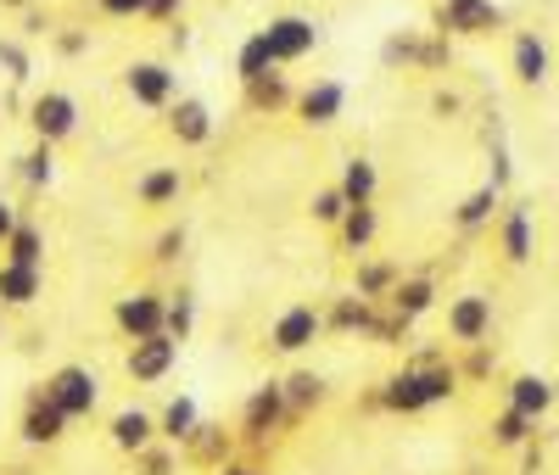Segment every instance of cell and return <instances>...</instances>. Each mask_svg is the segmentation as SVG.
I'll return each instance as SVG.
<instances>
[{
  "instance_id": "obj_1",
  "label": "cell",
  "mask_w": 559,
  "mask_h": 475,
  "mask_svg": "<svg viewBox=\"0 0 559 475\" xmlns=\"http://www.w3.org/2000/svg\"><path fill=\"white\" fill-rule=\"evenodd\" d=\"M453 392H459V369L426 353V358H414L408 369H397V375L386 380L381 403H386L392 414H426V408H437V403H453Z\"/></svg>"
},
{
  "instance_id": "obj_2",
  "label": "cell",
  "mask_w": 559,
  "mask_h": 475,
  "mask_svg": "<svg viewBox=\"0 0 559 475\" xmlns=\"http://www.w3.org/2000/svg\"><path fill=\"white\" fill-rule=\"evenodd\" d=\"M263 39H269V57H274V68H297L302 57H313V51H319L324 28H319L313 17H302V12H286V17H269Z\"/></svg>"
},
{
  "instance_id": "obj_3",
  "label": "cell",
  "mask_w": 559,
  "mask_h": 475,
  "mask_svg": "<svg viewBox=\"0 0 559 475\" xmlns=\"http://www.w3.org/2000/svg\"><path fill=\"white\" fill-rule=\"evenodd\" d=\"M498 28H503L498 0H442L437 7V34H448V39H481Z\"/></svg>"
},
{
  "instance_id": "obj_4",
  "label": "cell",
  "mask_w": 559,
  "mask_h": 475,
  "mask_svg": "<svg viewBox=\"0 0 559 475\" xmlns=\"http://www.w3.org/2000/svg\"><path fill=\"white\" fill-rule=\"evenodd\" d=\"M39 392L51 397L68 419H90V414H96V403H102V380L90 375L84 364H68V369H57L51 380H45Z\"/></svg>"
},
{
  "instance_id": "obj_5",
  "label": "cell",
  "mask_w": 559,
  "mask_h": 475,
  "mask_svg": "<svg viewBox=\"0 0 559 475\" xmlns=\"http://www.w3.org/2000/svg\"><path fill=\"white\" fill-rule=\"evenodd\" d=\"M28 129L34 140H51V146H62V140L79 134V102L68 90H39L28 102Z\"/></svg>"
},
{
  "instance_id": "obj_6",
  "label": "cell",
  "mask_w": 559,
  "mask_h": 475,
  "mask_svg": "<svg viewBox=\"0 0 559 475\" xmlns=\"http://www.w3.org/2000/svg\"><path fill=\"white\" fill-rule=\"evenodd\" d=\"M123 90H129L134 107L168 112L174 95H179V73H174L168 62H129V68H123Z\"/></svg>"
},
{
  "instance_id": "obj_7",
  "label": "cell",
  "mask_w": 559,
  "mask_h": 475,
  "mask_svg": "<svg viewBox=\"0 0 559 475\" xmlns=\"http://www.w3.org/2000/svg\"><path fill=\"white\" fill-rule=\"evenodd\" d=\"M179 347H185V342H174L168 330L129 342V358H123L129 380H134V387H157V380H168V375H174V364H179Z\"/></svg>"
},
{
  "instance_id": "obj_8",
  "label": "cell",
  "mask_w": 559,
  "mask_h": 475,
  "mask_svg": "<svg viewBox=\"0 0 559 475\" xmlns=\"http://www.w3.org/2000/svg\"><path fill=\"white\" fill-rule=\"evenodd\" d=\"M319 336H324V308H313V302H292L286 313L269 324V347H274V353H286V358L308 353Z\"/></svg>"
},
{
  "instance_id": "obj_9",
  "label": "cell",
  "mask_w": 559,
  "mask_h": 475,
  "mask_svg": "<svg viewBox=\"0 0 559 475\" xmlns=\"http://www.w3.org/2000/svg\"><path fill=\"white\" fill-rule=\"evenodd\" d=\"M292 112H297V123H308V129H331V123L347 112V84H342V79H313L308 90H297Z\"/></svg>"
},
{
  "instance_id": "obj_10",
  "label": "cell",
  "mask_w": 559,
  "mask_h": 475,
  "mask_svg": "<svg viewBox=\"0 0 559 475\" xmlns=\"http://www.w3.org/2000/svg\"><path fill=\"white\" fill-rule=\"evenodd\" d=\"M286 419H292L286 392H280V380H269V387H258V392L247 397V408H241V437H247V442H269Z\"/></svg>"
},
{
  "instance_id": "obj_11",
  "label": "cell",
  "mask_w": 559,
  "mask_h": 475,
  "mask_svg": "<svg viewBox=\"0 0 559 475\" xmlns=\"http://www.w3.org/2000/svg\"><path fill=\"white\" fill-rule=\"evenodd\" d=\"M163 313H168V292H129V297H118V308H112V319H118V330H123L129 342L157 336Z\"/></svg>"
},
{
  "instance_id": "obj_12",
  "label": "cell",
  "mask_w": 559,
  "mask_h": 475,
  "mask_svg": "<svg viewBox=\"0 0 559 475\" xmlns=\"http://www.w3.org/2000/svg\"><path fill=\"white\" fill-rule=\"evenodd\" d=\"M498 252H503V263H532V252H537V224H532V207H521V202H509L503 213H498Z\"/></svg>"
},
{
  "instance_id": "obj_13",
  "label": "cell",
  "mask_w": 559,
  "mask_h": 475,
  "mask_svg": "<svg viewBox=\"0 0 559 475\" xmlns=\"http://www.w3.org/2000/svg\"><path fill=\"white\" fill-rule=\"evenodd\" d=\"M448 336L464 347V342H487L492 336V297L481 292H464L448 302Z\"/></svg>"
},
{
  "instance_id": "obj_14",
  "label": "cell",
  "mask_w": 559,
  "mask_h": 475,
  "mask_svg": "<svg viewBox=\"0 0 559 475\" xmlns=\"http://www.w3.org/2000/svg\"><path fill=\"white\" fill-rule=\"evenodd\" d=\"M68 414L51 403V397H45V392H34L28 397V408H23V425H17V431H23V442L28 448H51V442H62L68 437Z\"/></svg>"
},
{
  "instance_id": "obj_15",
  "label": "cell",
  "mask_w": 559,
  "mask_h": 475,
  "mask_svg": "<svg viewBox=\"0 0 559 475\" xmlns=\"http://www.w3.org/2000/svg\"><path fill=\"white\" fill-rule=\"evenodd\" d=\"M168 134L179 140V146H207V140H213V107L197 102V95H174Z\"/></svg>"
},
{
  "instance_id": "obj_16",
  "label": "cell",
  "mask_w": 559,
  "mask_h": 475,
  "mask_svg": "<svg viewBox=\"0 0 559 475\" xmlns=\"http://www.w3.org/2000/svg\"><path fill=\"white\" fill-rule=\"evenodd\" d=\"M376 313H381V302L347 292V297H336L331 308H324V330H336V336H369V330H376Z\"/></svg>"
},
{
  "instance_id": "obj_17",
  "label": "cell",
  "mask_w": 559,
  "mask_h": 475,
  "mask_svg": "<svg viewBox=\"0 0 559 475\" xmlns=\"http://www.w3.org/2000/svg\"><path fill=\"white\" fill-rule=\"evenodd\" d=\"M548 68H554V57H548V45H543V34H515V51H509V73H515L526 90H537V84H548Z\"/></svg>"
},
{
  "instance_id": "obj_18",
  "label": "cell",
  "mask_w": 559,
  "mask_h": 475,
  "mask_svg": "<svg viewBox=\"0 0 559 475\" xmlns=\"http://www.w3.org/2000/svg\"><path fill=\"white\" fill-rule=\"evenodd\" d=\"M191 464H202V470H218V464H229V453H236V437L224 431V425H197L191 437H185V448H179Z\"/></svg>"
},
{
  "instance_id": "obj_19",
  "label": "cell",
  "mask_w": 559,
  "mask_h": 475,
  "mask_svg": "<svg viewBox=\"0 0 559 475\" xmlns=\"http://www.w3.org/2000/svg\"><path fill=\"white\" fill-rule=\"evenodd\" d=\"M39 297H45V269L0 258V302H7V308H34Z\"/></svg>"
},
{
  "instance_id": "obj_20",
  "label": "cell",
  "mask_w": 559,
  "mask_h": 475,
  "mask_svg": "<svg viewBox=\"0 0 559 475\" xmlns=\"http://www.w3.org/2000/svg\"><path fill=\"white\" fill-rule=\"evenodd\" d=\"M179 190H185V174H179V163H157V168H146V174H140L134 197H140V207H174V202H179Z\"/></svg>"
},
{
  "instance_id": "obj_21",
  "label": "cell",
  "mask_w": 559,
  "mask_h": 475,
  "mask_svg": "<svg viewBox=\"0 0 559 475\" xmlns=\"http://www.w3.org/2000/svg\"><path fill=\"white\" fill-rule=\"evenodd\" d=\"M336 235H342V252H369L376 247V235H381V213H376V202H358V207H347L342 213V224H336Z\"/></svg>"
},
{
  "instance_id": "obj_22",
  "label": "cell",
  "mask_w": 559,
  "mask_h": 475,
  "mask_svg": "<svg viewBox=\"0 0 559 475\" xmlns=\"http://www.w3.org/2000/svg\"><path fill=\"white\" fill-rule=\"evenodd\" d=\"M498 213H503V190H498V185L487 179L481 190H471V197H464V202L453 207V224H459L464 235H476V229H487V224H492Z\"/></svg>"
},
{
  "instance_id": "obj_23",
  "label": "cell",
  "mask_w": 559,
  "mask_h": 475,
  "mask_svg": "<svg viewBox=\"0 0 559 475\" xmlns=\"http://www.w3.org/2000/svg\"><path fill=\"white\" fill-rule=\"evenodd\" d=\"M554 397H559V387L548 375H515V380H509V408H521L532 419H543L554 408Z\"/></svg>"
},
{
  "instance_id": "obj_24",
  "label": "cell",
  "mask_w": 559,
  "mask_h": 475,
  "mask_svg": "<svg viewBox=\"0 0 559 475\" xmlns=\"http://www.w3.org/2000/svg\"><path fill=\"white\" fill-rule=\"evenodd\" d=\"M292 102H297V90H292V79L280 73V68H269L263 79L247 84V107H252V112H286Z\"/></svg>"
},
{
  "instance_id": "obj_25",
  "label": "cell",
  "mask_w": 559,
  "mask_h": 475,
  "mask_svg": "<svg viewBox=\"0 0 559 475\" xmlns=\"http://www.w3.org/2000/svg\"><path fill=\"white\" fill-rule=\"evenodd\" d=\"M386 308H392V313H403V319L431 313V308H437V285H431L426 274H408V280H397V285H392Z\"/></svg>"
},
{
  "instance_id": "obj_26",
  "label": "cell",
  "mask_w": 559,
  "mask_h": 475,
  "mask_svg": "<svg viewBox=\"0 0 559 475\" xmlns=\"http://www.w3.org/2000/svg\"><path fill=\"white\" fill-rule=\"evenodd\" d=\"M152 442H157V419H152L146 408H123V414H112V448L140 453V448H152Z\"/></svg>"
},
{
  "instance_id": "obj_27",
  "label": "cell",
  "mask_w": 559,
  "mask_h": 475,
  "mask_svg": "<svg viewBox=\"0 0 559 475\" xmlns=\"http://www.w3.org/2000/svg\"><path fill=\"white\" fill-rule=\"evenodd\" d=\"M280 392H286V408H292V419H297V414H308V408H319L324 397H331V387H324V375H313V369H297V375H286V380H280Z\"/></svg>"
},
{
  "instance_id": "obj_28",
  "label": "cell",
  "mask_w": 559,
  "mask_h": 475,
  "mask_svg": "<svg viewBox=\"0 0 559 475\" xmlns=\"http://www.w3.org/2000/svg\"><path fill=\"white\" fill-rule=\"evenodd\" d=\"M197 425H202L197 397H174V403L157 414V437H163V442H174V448H185V437H191Z\"/></svg>"
},
{
  "instance_id": "obj_29",
  "label": "cell",
  "mask_w": 559,
  "mask_h": 475,
  "mask_svg": "<svg viewBox=\"0 0 559 475\" xmlns=\"http://www.w3.org/2000/svg\"><path fill=\"white\" fill-rule=\"evenodd\" d=\"M7 263H28V269H45V229L34 218H17V229L7 235Z\"/></svg>"
},
{
  "instance_id": "obj_30",
  "label": "cell",
  "mask_w": 559,
  "mask_h": 475,
  "mask_svg": "<svg viewBox=\"0 0 559 475\" xmlns=\"http://www.w3.org/2000/svg\"><path fill=\"white\" fill-rule=\"evenodd\" d=\"M342 197L358 207V202H376V190H381V174H376V163H369V157H347L342 163Z\"/></svg>"
},
{
  "instance_id": "obj_31",
  "label": "cell",
  "mask_w": 559,
  "mask_h": 475,
  "mask_svg": "<svg viewBox=\"0 0 559 475\" xmlns=\"http://www.w3.org/2000/svg\"><path fill=\"white\" fill-rule=\"evenodd\" d=\"M17 179L28 190H45V185L57 179V146H51V140H34V146L17 157Z\"/></svg>"
},
{
  "instance_id": "obj_32",
  "label": "cell",
  "mask_w": 559,
  "mask_h": 475,
  "mask_svg": "<svg viewBox=\"0 0 559 475\" xmlns=\"http://www.w3.org/2000/svg\"><path fill=\"white\" fill-rule=\"evenodd\" d=\"M397 280H403V269H397V263H358L353 292H358V297H369V302H386Z\"/></svg>"
},
{
  "instance_id": "obj_33",
  "label": "cell",
  "mask_w": 559,
  "mask_h": 475,
  "mask_svg": "<svg viewBox=\"0 0 559 475\" xmlns=\"http://www.w3.org/2000/svg\"><path fill=\"white\" fill-rule=\"evenodd\" d=\"M532 437H537V419H532V414H521V408H509V403H503V414L492 419V442H498V448H526Z\"/></svg>"
},
{
  "instance_id": "obj_34",
  "label": "cell",
  "mask_w": 559,
  "mask_h": 475,
  "mask_svg": "<svg viewBox=\"0 0 559 475\" xmlns=\"http://www.w3.org/2000/svg\"><path fill=\"white\" fill-rule=\"evenodd\" d=\"M419 39H426V28H392L381 39V68H414L419 62Z\"/></svg>"
},
{
  "instance_id": "obj_35",
  "label": "cell",
  "mask_w": 559,
  "mask_h": 475,
  "mask_svg": "<svg viewBox=\"0 0 559 475\" xmlns=\"http://www.w3.org/2000/svg\"><path fill=\"white\" fill-rule=\"evenodd\" d=\"M269 68H274V57H269V39H263V28H258V34L241 39V51H236V79L252 84V79H263Z\"/></svg>"
},
{
  "instance_id": "obj_36",
  "label": "cell",
  "mask_w": 559,
  "mask_h": 475,
  "mask_svg": "<svg viewBox=\"0 0 559 475\" xmlns=\"http://www.w3.org/2000/svg\"><path fill=\"white\" fill-rule=\"evenodd\" d=\"M163 330H168L174 342H191V330H197V297H191V292H168Z\"/></svg>"
},
{
  "instance_id": "obj_37",
  "label": "cell",
  "mask_w": 559,
  "mask_h": 475,
  "mask_svg": "<svg viewBox=\"0 0 559 475\" xmlns=\"http://www.w3.org/2000/svg\"><path fill=\"white\" fill-rule=\"evenodd\" d=\"M419 73H442V68H453V39L448 34H437V28H426V39H419V62H414Z\"/></svg>"
},
{
  "instance_id": "obj_38",
  "label": "cell",
  "mask_w": 559,
  "mask_h": 475,
  "mask_svg": "<svg viewBox=\"0 0 559 475\" xmlns=\"http://www.w3.org/2000/svg\"><path fill=\"white\" fill-rule=\"evenodd\" d=\"M353 202L342 197V185H324V190H313V202H308V213H313V224H342V213H347Z\"/></svg>"
},
{
  "instance_id": "obj_39",
  "label": "cell",
  "mask_w": 559,
  "mask_h": 475,
  "mask_svg": "<svg viewBox=\"0 0 559 475\" xmlns=\"http://www.w3.org/2000/svg\"><path fill=\"white\" fill-rule=\"evenodd\" d=\"M492 364H498V358L487 353V342H464V358H459L453 369H459V380H487Z\"/></svg>"
},
{
  "instance_id": "obj_40",
  "label": "cell",
  "mask_w": 559,
  "mask_h": 475,
  "mask_svg": "<svg viewBox=\"0 0 559 475\" xmlns=\"http://www.w3.org/2000/svg\"><path fill=\"white\" fill-rule=\"evenodd\" d=\"M0 68H7L12 84H28L34 79V62H28V51H23L17 39H0Z\"/></svg>"
},
{
  "instance_id": "obj_41",
  "label": "cell",
  "mask_w": 559,
  "mask_h": 475,
  "mask_svg": "<svg viewBox=\"0 0 559 475\" xmlns=\"http://www.w3.org/2000/svg\"><path fill=\"white\" fill-rule=\"evenodd\" d=\"M51 45L62 62H79V57H90V28H51Z\"/></svg>"
},
{
  "instance_id": "obj_42",
  "label": "cell",
  "mask_w": 559,
  "mask_h": 475,
  "mask_svg": "<svg viewBox=\"0 0 559 475\" xmlns=\"http://www.w3.org/2000/svg\"><path fill=\"white\" fill-rule=\"evenodd\" d=\"M134 459H140V470H146V475H174V442H163V437L152 448H140Z\"/></svg>"
},
{
  "instance_id": "obj_43",
  "label": "cell",
  "mask_w": 559,
  "mask_h": 475,
  "mask_svg": "<svg viewBox=\"0 0 559 475\" xmlns=\"http://www.w3.org/2000/svg\"><path fill=\"white\" fill-rule=\"evenodd\" d=\"M487 152H492V185L509 190V179H515V157H509V146H503L498 134H487Z\"/></svg>"
},
{
  "instance_id": "obj_44",
  "label": "cell",
  "mask_w": 559,
  "mask_h": 475,
  "mask_svg": "<svg viewBox=\"0 0 559 475\" xmlns=\"http://www.w3.org/2000/svg\"><path fill=\"white\" fill-rule=\"evenodd\" d=\"M157 263H179L185 258V224H168L163 235H157V252H152Z\"/></svg>"
},
{
  "instance_id": "obj_45",
  "label": "cell",
  "mask_w": 559,
  "mask_h": 475,
  "mask_svg": "<svg viewBox=\"0 0 559 475\" xmlns=\"http://www.w3.org/2000/svg\"><path fill=\"white\" fill-rule=\"evenodd\" d=\"M96 12H102V17L129 23V17H146V0H96Z\"/></svg>"
},
{
  "instance_id": "obj_46",
  "label": "cell",
  "mask_w": 559,
  "mask_h": 475,
  "mask_svg": "<svg viewBox=\"0 0 559 475\" xmlns=\"http://www.w3.org/2000/svg\"><path fill=\"white\" fill-rule=\"evenodd\" d=\"M185 0H146V23H179Z\"/></svg>"
},
{
  "instance_id": "obj_47",
  "label": "cell",
  "mask_w": 559,
  "mask_h": 475,
  "mask_svg": "<svg viewBox=\"0 0 559 475\" xmlns=\"http://www.w3.org/2000/svg\"><path fill=\"white\" fill-rule=\"evenodd\" d=\"M431 112H437V118H459V112H464V102H459L453 90H437V95H431Z\"/></svg>"
},
{
  "instance_id": "obj_48",
  "label": "cell",
  "mask_w": 559,
  "mask_h": 475,
  "mask_svg": "<svg viewBox=\"0 0 559 475\" xmlns=\"http://www.w3.org/2000/svg\"><path fill=\"white\" fill-rule=\"evenodd\" d=\"M17 218H23V213H17V207H12L7 197H0V247H7V235L17 229Z\"/></svg>"
},
{
  "instance_id": "obj_49",
  "label": "cell",
  "mask_w": 559,
  "mask_h": 475,
  "mask_svg": "<svg viewBox=\"0 0 559 475\" xmlns=\"http://www.w3.org/2000/svg\"><path fill=\"white\" fill-rule=\"evenodd\" d=\"M168 45H174V51H185V45H191V28H185V23H168Z\"/></svg>"
},
{
  "instance_id": "obj_50",
  "label": "cell",
  "mask_w": 559,
  "mask_h": 475,
  "mask_svg": "<svg viewBox=\"0 0 559 475\" xmlns=\"http://www.w3.org/2000/svg\"><path fill=\"white\" fill-rule=\"evenodd\" d=\"M23 23H28V34H51V23H45V17H39V12H34V7H28V12H23Z\"/></svg>"
},
{
  "instance_id": "obj_51",
  "label": "cell",
  "mask_w": 559,
  "mask_h": 475,
  "mask_svg": "<svg viewBox=\"0 0 559 475\" xmlns=\"http://www.w3.org/2000/svg\"><path fill=\"white\" fill-rule=\"evenodd\" d=\"M521 470H526V475H537V470H543V453H537L532 442H526V464H521Z\"/></svg>"
},
{
  "instance_id": "obj_52",
  "label": "cell",
  "mask_w": 559,
  "mask_h": 475,
  "mask_svg": "<svg viewBox=\"0 0 559 475\" xmlns=\"http://www.w3.org/2000/svg\"><path fill=\"white\" fill-rule=\"evenodd\" d=\"M218 475H258V464H218Z\"/></svg>"
},
{
  "instance_id": "obj_53",
  "label": "cell",
  "mask_w": 559,
  "mask_h": 475,
  "mask_svg": "<svg viewBox=\"0 0 559 475\" xmlns=\"http://www.w3.org/2000/svg\"><path fill=\"white\" fill-rule=\"evenodd\" d=\"M0 7H7V12H28V7H34V0H0Z\"/></svg>"
},
{
  "instance_id": "obj_54",
  "label": "cell",
  "mask_w": 559,
  "mask_h": 475,
  "mask_svg": "<svg viewBox=\"0 0 559 475\" xmlns=\"http://www.w3.org/2000/svg\"><path fill=\"white\" fill-rule=\"evenodd\" d=\"M0 324H7V302H0Z\"/></svg>"
},
{
  "instance_id": "obj_55",
  "label": "cell",
  "mask_w": 559,
  "mask_h": 475,
  "mask_svg": "<svg viewBox=\"0 0 559 475\" xmlns=\"http://www.w3.org/2000/svg\"><path fill=\"white\" fill-rule=\"evenodd\" d=\"M437 7H442V0H437Z\"/></svg>"
},
{
  "instance_id": "obj_56",
  "label": "cell",
  "mask_w": 559,
  "mask_h": 475,
  "mask_svg": "<svg viewBox=\"0 0 559 475\" xmlns=\"http://www.w3.org/2000/svg\"><path fill=\"white\" fill-rule=\"evenodd\" d=\"M554 387H559V380H554Z\"/></svg>"
}]
</instances>
